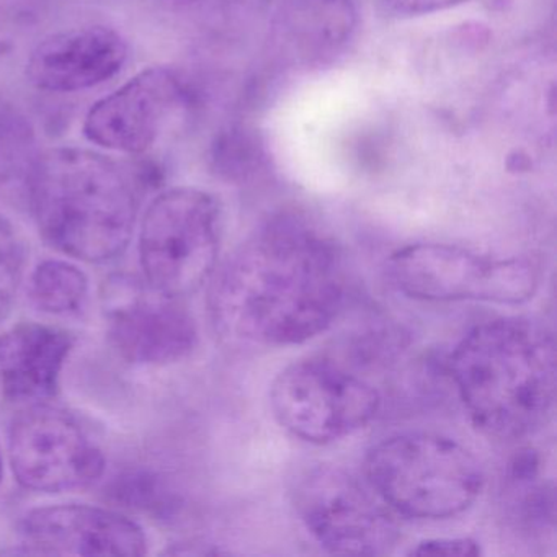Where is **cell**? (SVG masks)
I'll list each match as a JSON object with an SVG mask.
<instances>
[{
    "label": "cell",
    "instance_id": "2e32d148",
    "mask_svg": "<svg viewBox=\"0 0 557 557\" xmlns=\"http://www.w3.org/2000/svg\"><path fill=\"white\" fill-rule=\"evenodd\" d=\"M89 295L86 273L64 260H47L32 273L30 298L48 314H74L81 311Z\"/></svg>",
    "mask_w": 557,
    "mask_h": 557
},
{
    "label": "cell",
    "instance_id": "6da1fadb",
    "mask_svg": "<svg viewBox=\"0 0 557 557\" xmlns=\"http://www.w3.org/2000/svg\"><path fill=\"white\" fill-rule=\"evenodd\" d=\"M344 273L334 246L305 221L260 227L214 278L210 311L224 338L260 347L311 341L334 322Z\"/></svg>",
    "mask_w": 557,
    "mask_h": 557
},
{
    "label": "cell",
    "instance_id": "7a4b0ae2",
    "mask_svg": "<svg viewBox=\"0 0 557 557\" xmlns=\"http://www.w3.org/2000/svg\"><path fill=\"white\" fill-rule=\"evenodd\" d=\"M449 374L472 422L498 440L533 435L556 403L553 334L523 318L472 329L448 360Z\"/></svg>",
    "mask_w": 557,
    "mask_h": 557
},
{
    "label": "cell",
    "instance_id": "5b68a950",
    "mask_svg": "<svg viewBox=\"0 0 557 557\" xmlns=\"http://www.w3.org/2000/svg\"><path fill=\"white\" fill-rule=\"evenodd\" d=\"M221 207L208 191L169 188L149 203L139 231V260L154 292L182 299L197 293L216 269Z\"/></svg>",
    "mask_w": 557,
    "mask_h": 557
},
{
    "label": "cell",
    "instance_id": "3957f363",
    "mask_svg": "<svg viewBox=\"0 0 557 557\" xmlns=\"http://www.w3.org/2000/svg\"><path fill=\"white\" fill-rule=\"evenodd\" d=\"M25 178L35 223L51 247L90 263L125 252L139 200L119 161L90 149H50L35 156Z\"/></svg>",
    "mask_w": 557,
    "mask_h": 557
},
{
    "label": "cell",
    "instance_id": "ac0fdd59",
    "mask_svg": "<svg viewBox=\"0 0 557 557\" xmlns=\"http://www.w3.org/2000/svg\"><path fill=\"white\" fill-rule=\"evenodd\" d=\"M25 253L14 227L0 218V321L8 318L24 278Z\"/></svg>",
    "mask_w": 557,
    "mask_h": 557
},
{
    "label": "cell",
    "instance_id": "277c9868",
    "mask_svg": "<svg viewBox=\"0 0 557 557\" xmlns=\"http://www.w3.org/2000/svg\"><path fill=\"white\" fill-rule=\"evenodd\" d=\"M364 469L391 510L420 520L461 515L484 487V471L472 451L435 433L381 440L368 451Z\"/></svg>",
    "mask_w": 557,
    "mask_h": 557
},
{
    "label": "cell",
    "instance_id": "e0dca14e",
    "mask_svg": "<svg viewBox=\"0 0 557 557\" xmlns=\"http://www.w3.org/2000/svg\"><path fill=\"white\" fill-rule=\"evenodd\" d=\"M34 129L18 110L0 102V185L24 172L34 162Z\"/></svg>",
    "mask_w": 557,
    "mask_h": 557
},
{
    "label": "cell",
    "instance_id": "9c48e42d",
    "mask_svg": "<svg viewBox=\"0 0 557 557\" xmlns=\"http://www.w3.org/2000/svg\"><path fill=\"white\" fill-rule=\"evenodd\" d=\"M15 478L35 492L74 491L102 478L106 458L74 417L47 404H32L9 433Z\"/></svg>",
    "mask_w": 557,
    "mask_h": 557
},
{
    "label": "cell",
    "instance_id": "44dd1931",
    "mask_svg": "<svg viewBox=\"0 0 557 557\" xmlns=\"http://www.w3.org/2000/svg\"><path fill=\"white\" fill-rule=\"evenodd\" d=\"M0 479H2V458H0Z\"/></svg>",
    "mask_w": 557,
    "mask_h": 557
},
{
    "label": "cell",
    "instance_id": "30bf717a",
    "mask_svg": "<svg viewBox=\"0 0 557 557\" xmlns=\"http://www.w3.org/2000/svg\"><path fill=\"white\" fill-rule=\"evenodd\" d=\"M187 89L175 71L148 67L94 103L84 120L87 141L109 151L143 154L185 103Z\"/></svg>",
    "mask_w": 557,
    "mask_h": 557
},
{
    "label": "cell",
    "instance_id": "ba28073f",
    "mask_svg": "<svg viewBox=\"0 0 557 557\" xmlns=\"http://www.w3.org/2000/svg\"><path fill=\"white\" fill-rule=\"evenodd\" d=\"M295 507L324 549L344 556H380L397 541V524L383 498L334 466L309 469L296 481Z\"/></svg>",
    "mask_w": 557,
    "mask_h": 557
},
{
    "label": "cell",
    "instance_id": "52a82bcc",
    "mask_svg": "<svg viewBox=\"0 0 557 557\" xmlns=\"http://www.w3.org/2000/svg\"><path fill=\"white\" fill-rule=\"evenodd\" d=\"M380 404L370 383L324 360L289 364L270 387L280 425L315 445L360 432L376 417Z\"/></svg>",
    "mask_w": 557,
    "mask_h": 557
},
{
    "label": "cell",
    "instance_id": "8992f818",
    "mask_svg": "<svg viewBox=\"0 0 557 557\" xmlns=\"http://www.w3.org/2000/svg\"><path fill=\"white\" fill-rule=\"evenodd\" d=\"M387 272L404 295L423 301L523 305L540 286L536 263L492 257L451 244H413L391 256Z\"/></svg>",
    "mask_w": 557,
    "mask_h": 557
},
{
    "label": "cell",
    "instance_id": "9a60e30c",
    "mask_svg": "<svg viewBox=\"0 0 557 557\" xmlns=\"http://www.w3.org/2000/svg\"><path fill=\"white\" fill-rule=\"evenodd\" d=\"M355 22L350 0H292L276 30L293 57L321 61L347 44Z\"/></svg>",
    "mask_w": 557,
    "mask_h": 557
},
{
    "label": "cell",
    "instance_id": "5bb4252c",
    "mask_svg": "<svg viewBox=\"0 0 557 557\" xmlns=\"http://www.w3.org/2000/svg\"><path fill=\"white\" fill-rule=\"evenodd\" d=\"M71 350V335L50 325L21 324L0 335V383L8 397L38 404L53 396Z\"/></svg>",
    "mask_w": 557,
    "mask_h": 557
},
{
    "label": "cell",
    "instance_id": "4fadbf2b",
    "mask_svg": "<svg viewBox=\"0 0 557 557\" xmlns=\"http://www.w3.org/2000/svg\"><path fill=\"white\" fill-rule=\"evenodd\" d=\"M126 60L128 44L113 28H71L37 45L28 58L27 77L45 92H81L115 77Z\"/></svg>",
    "mask_w": 557,
    "mask_h": 557
},
{
    "label": "cell",
    "instance_id": "8fae6325",
    "mask_svg": "<svg viewBox=\"0 0 557 557\" xmlns=\"http://www.w3.org/2000/svg\"><path fill=\"white\" fill-rule=\"evenodd\" d=\"M113 348L129 363L165 364L188 357L198 329L181 299L145 288H128L107 311Z\"/></svg>",
    "mask_w": 557,
    "mask_h": 557
},
{
    "label": "cell",
    "instance_id": "ffe728a7",
    "mask_svg": "<svg viewBox=\"0 0 557 557\" xmlns=\"http://www.w3.org/2000/svg\"><path fill=\"white\" fill-rule=\"evenodd\" d=\"M384 9L397 17H417V15L435 14L462 4L466 0H381Z\"/></svg>",
    "mask_w": 557,
    "mask_h": 557
},
{
    "label": "cell",
    "instance_id": "7c38bea8",
    "mask_svg": "<svg viewBox=\"0 0 557 557\" xmlns=\"http://www.w3.org/2000/svg\"><path fill=\"white\" fill-rule=\"evenodd\" d=\"M27 553L45 556H143L148 540L125 515L90 505H53L22 521Z\"/></svg>",
    "mask_w": 557,
    "mask_h": 557
},
{
    "label": "cell",
    "instance_id": "d6986e66",
    "mask_svg": "<svg viewBox=\"0 0 557 557\" xmlns=\"http://www.w3.org/2000/svg\"><path fill=\"white\" fill-rule=\"evenodd\" d=\"M412 556H458L469 557L479 556V549L475 541L469 537H440V540H426L417 544L416 549L410 550Z\"/></svg>",
    "mask_w": 557,
    "mask_h": 557
}]
</instances>
